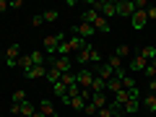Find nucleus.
Instances as JSON below:
<instances>
[{
	"label": "nucleus",
	"instance_id": "f257e3e1",
	"mask_svg": "<svg viewBox=\"0 0 156 117\" xmlns=\"http://www.w3.org/2000/svg\"><path fill=\"white\" fill-rule=\"evenodd\" d=\"M62 42H65V34H47V37L42 39V52H44V55H55Z\"/></svg>",
	"mask_w": 156,
	"mask_h": 117
},
{
	"label": "nucleus",
	"instance_id": "f03ea898",
	"mask_svg": "<svg viewBox=\"0 0 156 117\" xmlns=\"http://www.w3.org/2000/svg\"><path fill=\"white\" fill-rule=\"evenodd\" d=\"M91 8H94L96 13H101L107 21L117 16V8H115V3H112V0H99V3H91Z\"/></svg>",
	"mask_w": 156,
	"mask_h": 117
},
{
	"label": "nucleus",
	"instance_id": "7ed1b4c3",
	"mask_svg": "<svg viewBox=\"0 0 156 117\" xmlns=\"http://www.w3.org/2000/svg\"><path fill=\"white\" fill-rule=\"evenodd\" d=\"M76 83L81 91H91V83H94V70H76Z\"/></svg>",
	"mask_w": 156,
	"mask_h": 117
},
{
	"label": "nucleus",
	"instance_id": "20e7f679",
	"mask_svg": "<svg viewBox=\"0 0 156 117\" xmlns=\"http://www.w3.org/2000/svg\"><path fill=\"white\" fill-rule=\"evenodd\" d=\"M50 68H55V70H60V73H68V70L73 68V57L52 55V57H50Z\"/></svg>",
	"mask_w": 156,
	"mask_h": 117
},
{
	"label": "nucleus",
	"instance_id": "39448f33",
	"mask_svg": "<svg viewBox=\"0 0 156 117\" xmlns=\"http://www.w3.org/2000/svg\"><path fill=\"white\" fill-rule=\"evenodd\" d=\"M70 34H76V37H81V39H86V42H89L96 31H94V26H91V23L81 21V23H76V26H70Z\"/></svg>",
	"mask_w": 156,
	"mask_h": 117
},
{
	"label": "nucleus",
	"instance_id": "423d86ee",
	"mask_svg": "<svg viewBox=\"0 0 156 117\" xmlns=\"http://www.w3.org/2000/svg\"><path fill=\"white\" fill-rule=\"evenodd\" d=\"M115 8H117V16L120 18H130L135 13V3L133 0H120V3H115Z\"/></svg>",
	"mask_w": 156,
	"mask_h": 117
},
{
	"label": "nucleus",
	"instance_id": "0eeeda50",
	"mask_svg": "<svg viewBox=\"0 0 156 117\" xmlns=\"http://www.w3.org/2000/svg\"><path fill=\"white\" fill-rule=\"evenodd\" d=\"M18 57H21V47H18V44H11V47L5 50V65H8V68H16V65H18Z\"/></svg>",
	"mask_w": 156,
	"mask_h": 117
},
{
	"label": "nucleus",
	"instance_id": "6e6552de",
	"mask_svg": "<svg viewBox=\"0 0 156 117\" xmlns=\"http://www.w3.org/2000/svg\"><path fill=\"white\" fill-rule=\"evenodd\" d=\"M91 50H94V47L86 44L81 52H76V60H73V62H78V68H86V65H89V60H91Z\"/></svg>",
	"mask_w": 156,
	"mask_h": 117
},
{
	"label": "nucleus",
	"instance_id": "1a4fd4ad",
	"mask_svg": "<svg viewBox=\"0 0 156 117\" xmlns=\"http://www.w3.org/2000/svg\"><path fill=\"white\" fill-rule=\"evenodd\" d=\"M130 23H133V29H146V23H148L146 11H135L133 16H130Z\"/></svg>",
	"mask_w": 156,
	"mask_h": 117
},
{
	"label": "nucleus",
	"instance_id": "9d476101",
	"mask_svg": "<svg viewBox=\"0 0 156 117\" xmlns=\"http://www.w3.org/2000/svg\"><path fill=\"white\" fill-rule=\"evenodd\" d=\"M94 76H96V78H101V81H109V78H115V70H112L107 62H101V65L94 70Z\"/></svg>",
	"mask_w": 156,
	"mask_h": 117
},
{
	"label": "nucleus",
	"instance_id": "9b49d317",
	"mask_svg": "<svg viewBox=\"0 0 156 117\" xmlns=\"http://www.w3.org/2000/svg\"><path fill=\"white\" fill-rule=\"evenodd\" d=\"M39 112H42L44 117H57V109H55V104H52L50 99H42V101H39Z\"/></svg>",
	"mask_w": 156,
	"mask_h": 117
},
{
	"label": "nucleus",
	"instance_id": "f8f14e48",
	"mask_svg": "<svg viewBox=\"0 0 156 117\" xmlns=\"http://www.w3.org/2000/svg\"><path fill=\"white\" fill-rule=\"evenodd\" d=\"M94 31H99V34H109L112 31V26H109V21H107L104 16H96V21H94Z\"/></svg>",
	"mask_w": 156,
	"mask_h": 117
},
{
	"label": "nucleus",
	"instance_id": "ddd939ff",
	"mask_svg": "<svg viewBox=\"0 0 156 117\" xmlns=\"http://www.w3.org/2000/svg\"><path fill=\"white\" fill-rule=\"evenodd\" d=\"M23 76H26L29 81H37V78H44V76H47V68H44V65H34L31 70H26Z\"/></svg>",
	"mask_w": 156,
	"mask_h": 117
},
{
	"label": "nucleus",
	"instance_id": "4468645a",
	"mask_svg": "<svg viewBox=\"0 0 156 117\" xmlns=\"http://www.w3.org/2000/svg\"><path fill=\"white\" fill-rule=\"evenodd\" d=\"M68 44H70L73 52H81L86 44H89V42H86V39H81V37H76V34H70V37H68Z\"/></svg>",
	"mask_w": 156,
	"mask_h": 117
},
{
	"label": "nucleus",
	"instance_id": "2eb2a0df",
	"mask_svg": "<svg viewBox=\"0 0 156 117\" xmlns=\"http://www.w3.org/2000/svg\"><path fill=\"white\" fill-rule=\"evenodd\" d=\"M146 65H148V60H143L140 55H135L133 60H130V70H135V73H143Z\"/></svg>",
	"mask_w": 156,
	"mask_h": 117
},
{
	"label": "nucleus",
	"instance_id": "dca6fc26",
	"mask_svg": "<svg viewBox=\"0 0 156 117\" xmlns=\"http://www.w3.org/2000/svg\"><path fill=\"white\" fill-rule=\"evenodd\" d=\"M138 109H140V99H130V101H128V104H125L120 112H122V115H135Z\"/></svg>",
	"mask_w": 156,
	"mask_h": 117
},
{
	"label": "nucleus",
	"instance_id": "f3484780",
	"mask_svg": "<svg viewBox=\"0 0 156 117\" xmlns=\"http://www.w3.org/2000/svg\"><path fill=\"white\" fill-rule=\"evenodd\" d=\"M34 115H37V104L23 101V104H21V115H18V117H34Z\"/></svg>",
	"mask_w": 156,
	"mask_h": 117
},
{
	"label": "nucleus",
	"instance_id": "a211bd4d",
	"mask_svg": "<svg viewBox=\"0 0 156 117\" xmlns=\"http://www.w3.org/2000/svg\"><path fill=\"white\" fill-rule=\"evenodd\" d=\"M140 104H143L148 112H156V94H151V91H148V94L143 96V101H140Z\"/></svg>",
	"mask_w": 156,
	"mask_h": 117
},
{
	"label": "nucleus",
	"instance_id": "6ab92c4d",
	"mask_svg": "<svg viewBox=\"0 0 156 117\" xmlns=\"http://www.w3.org/2000/svg\"><path fill=\"white\" fill-rule=\"evenodd\" d=\"M60 83L65 86V89H68V86H73V83H76V70H68V73H62V76H60Z\"/></svg>",
	"mask_w": 156,
	"mask_h": 117
},
{
	"label": "nucleus",
	"instance_id": "aec40b11",
	"mask_svg": "<svg viewBox=\"0 0 156 117\" xmlns=\"http://www.w3.org/2000/svg\"><path fill=\"white\" fill-rule=\"evenodd\" d=\"M91 104H94L96 109H101V107L109 104V101H107V96H104V91H101V94H94V96H91Z\"/></svg>",
	"mask_w": 156,
	"mask_h": 117
},
{
	"label": "nucleus",
	"instance_id": "412c9836",
	"mask_svg": "<svg viewBox=\"0 0 156 117\" xmlns=\"http://www.w3.org/2000/svg\"><path fill=\"white\" fill-rule=\"evenodd\" d=\"M18 68H21L23 73H26V70H31V68H34V62H31V55H21V57H18Z\"/></svg>",
	"mask_w": 156,
	"mask_h": 117
},
{
	"label": "nucleus",
	"instance_id": "4be33fe9",
	"mask_svg": "<svg viewBox=\"0 0 156 117\" xmlns=\"http://www.w3.org/2000/svg\"><path fill=\"white\" fill-rule=\"evenodd\" d=\"M138 55L143 57V60H148V62H151V60L156 57V47H151V44H148V47H143V50H140Z\"/></svg>",
	"mask_w": 156,
	"mask_h": 117
},
{
	"label": "nucleus",
	"instance_id": "5701e85b",
	"mask_svg": "<svg viewBox=\"0 0 156 117\" xmlns=\"http://www.w3.org/2000/svg\"><path fill=\"white\" fill-rule=\"evenodd\" d=\"M107 91H122V81H120V78H109V81H107Z\"/></svg>",
	"mask_w": 156,
	"mask_h": 117
},
{
	"label": "nucleus",
	"instance_id": "b1692460",
	"mask_svg": "<svg viewBox=\"0 0 156 117\" xmlns=\"http://www.w3.org/2000/svg\"><path fill=\"white\" fill-rule=\"evenodd\" d=\"M60 76H62L60 70H55V68H47V76H44V78H47V81H50L52 86H55L57 81H60Z\"/></svg>",
	"mask_w": 156,
	"mask_h": 117
},
{
	"label": "nucleus",
	"instance_id": "393cba45",
	"mask_svg": "<svg viewBox=\"0 0 156 117\" xmlns=\"http://www.w3.org/2000/svg\"><path fill=\"white\" fill-rule=\"evenodd\" d=\"M96 16H99V13H96L94 8H86V11H83V18H81V21H86V23H91V26H94Z\"/></svg>",
	"mask_w": 156,
	"mask_h": 117
},
{
	"label": "nucleus",
	"instance_id": "a878e982",
	"mask_svg": "<svg viewBox=\"0 0 156 117\" xmlns=\"http://www.w3.org/2000/svg\"><path fill=\"white\" fill-rule=\"evenodd\" d=\"M29 55H31L34 65H44V52H42V50H34V52H29Z\"/></svg>",
	"mask_w": 156,
	"mask_h": 117
},
{
	"label": "nucleus",
	"instance_id": "bb28decb",
	"mask_svg": "<svg viewBox=\"0 0 156 117\" xmlns=\"http://www.w3.org/2000/svg\"><path fill=\"white\" fill-rule=\"evenodd\" d=\"M115 107H112V101H109V104H107V107H101V109L99 112H96V117H112V115H115Z\"/></svg>",
	"mask_w": 156,
	"mask_h": 117
},
{
	"label": "nucleus",
	"instance_id": "cd10ccee",
	"mask_svg": "<svg viewBox=\"0 0 156 117\" xmlns=\"http://www.w3.org/2000/svg\"><path fill=\"white\" fill-rule=\"evenodd\" d=\"M107 65H109L112 70H122V60H120V57H117V55H112L109 60H107Z\"/></svg>",
	"mask_w": 156,
	"mask_h": 117
},
{
	"label": "nucleus",
	"instance_id": "c85d7f7f",
	"mask_svg": "<svg viewBox=\"0 0 156 117\" xmlns=\"http://www.w3.org/2000/svg\"><path fill=\"white\" fill-rule=\"evenodd\" d=\"M68 107H73V109H78V112H83L86 101H83V96H76V99H70V104H68Z\"/></svg>",
	"mask_w": 156,
	"mask_h": 117
},
{
	"label": "nucleus",
	"instance_id": "c756f323",
	"mask_svg": "<svg viewBox=\"0 0 156 117\" xmlns=\"http://www.w3.org/2000/svg\"><path fill=\"white\" fill-rule=\"evenodd\" d=\"M23 101H29V99H26V91L16 89V91H13V104H23Z\"/></svg>",
	"mask_w": 156,
	"mask_h": 117
},
{
	"label": "nucleus",
	"instance_id": "7c9ffc66",
	"mask_svg": "<svg viewBox=\"0 0 156 117\" xmlns=\"http://www.w3.org/2000/svg\"><path fill=\"white\" fill-rule=\"evenodd\" d=\"M115 55L120 57V60H125V57L130 55V47H128V44H117V50H115Z\"/></svg>",
	"mask_w": 156,
	"mask_h": 117
},
{
	"label": "nucleus",
	"instance_id": "2f4dec72",
	"mask_svg": "<svg viewBox=\"0 0 156 117\" xmlns=\"http://www.w3.org/2000/svg\"><path fill=\"white\" fill-rule=\"evenodd\" d=\"M52 91H55V94H57V99H65V94H68V89H65V86L60 83V81H57V83L52 86Z\"/></svg>",
	"mask_w": 156,
	"mask_h": 117
},
{
	"label": "nucleus",
	"instance_id": "473e14b6",
	"mask_svg": "<svg viewBox=\"0 0 156 117\" xmlns=\"http://www.w3.org/2000/svg\"><path fill=\"white\" fill-rule=\"evenodd\" d=\"M42 18H44V23H55L57 21V11H44Z\"/></svg>",
	"mask_w": 156,
	"mask_h": 117
},
{
	"label": "nucleus",
	"instance_id": "72a5a7b5",
	"mask_svg": "<svg viewBox=\"0 0 156 117\" xmlns=\"http://www.w3.org/2000/svg\"><path fill=\"white\" fill-rule=\"evenodd\" d=\"M122 89H125V91L135 89V81H133V76H125V78H122Z\"/></svg>",
	"mask_w": 156,
	"mask_h": 117
},
{
	"label": "nucleus",
	"instance_id": "f704fd0d",
	"mask_svg": "<svg viewBox=\"0 0 156 117\" xmlns=\"http://www.w3.org/2000/svg\"><path fill=\"white\" fill-rule=\"evenodd\" d=\"M89 62H94V65L99 68V65H101V52H99V50H91V60H89Z\"/></svg>",
	"mask_w": 156,
	"mask_h": 117
},
{
	"label": "nucleus",
	"instance_id": "c9c22d12",
	"mask_svg": "<svg viewBox=\"0 0 156 117\" xmlns=\"http://www.w3.org/2000/svg\"><path fill=\"white\" fill-rule=\"evenodd\" d=\"M96 112H99V109H96V107L91 104V101H86V107H83V115H89V117H96Z\"/></svg>",
	"mask_w": 156,
	"mask_h": 117
},
{
	"label": "nucleus",
	"instance_id": "e433bc0d",
	"mask_svg": "<svg viewBox=\"0 0 156 117\" xmlns=\"http://www.w3.org/2000/svg\"><path fill=\"white\" fill-rule=\"evenodd\" d=\"M143 73H146V76H148V81H151V78H156V65H151V62H148Z\"/></svg>",
	"mask_w": 156,
	"mask_h": 117
},
{
	"label": "nucleus",
	"instance_id": "4c0bfd02",
	"mask_svg": "<svg viewBox=\"0 0 156 117\" xmlns=\"http://www.w3.org/2000/svg\"><path fill=\"white\" fill-rule=\"evenodd\" d=\"M146 16H148V21H156V5H148V8H146Z\"/></svg>",
	"mask_w": 156,
	"mask_h": 117
},
{
	"label": "nucleus",
	"instance_id": "58836bf2",
	"mask_svg": "<svg viewBox=\"0 0 156 117\" xmlns=\"http://www.w3.org/2000/svg\"><path fill=\"white\" fill-rule=\"evenodd\" d=\"M31 23H34V26H42V23H44V18H42V13H37V16L31 18Z\"/></svg>",
	"mask_w": 156,
	"mask_h": 117
},
{
	"label": "nucleus",
	"instance_id": "ea45409f",
	"mask_svg": "<svg viewBox=\"0 0 156 117\" xmlns=\"http://www.w3.org/2000/svg\"><path fill=\"white\" fill-rule=\"evenodd\" d=\"M8 8H11V3H8V0H0V13L8 11Z\"/></svg>",
	"mask_w": 156,
	"mask_h": 117
},
{
	"label": "nucleus",
	"instance_id": "a19ab883",
	"mask_svg": "<svg viewBox=\"0 0 156 117\" xmlns=\"http://www.w3.org/2000/svg\"><path fill=\"white\" fill-rule=\"evenodd\" d=\"M112 117H125V115H122V112H115V115H112Z\"/></svg>",
	"mask_w": 156,
	"mask_h": 117
},
{
	"label": "nucleus",
	"instance_id": "79ce46f5",
	"mask_svg": "<svg viewBox=\"0 0 156 117\" xmlns=\"http://www.w3.org/2000/svg\"><path fill=\"white\" fill-rule=\"evenodd\" d=\"M34 117H44V115H42V112H37V115H34Z\"/></svg>",
	"mask_w": 156,
	"mask_h": 117
},
{
	"label": "nucleus",
	"instance_id": "37998d69",
	"mask_svg": "<svg viewBox=\"0 0 156 117\" xmlns=\"http://www.w3.org/2000/svg\"><path fill=\"white\" fill-rule=\"evenodd\" d=\"M151 65H156V57H154V60H151Z\"/></svg>",
	"mask_w": 156,
	"mask_h": 117
}]
</instances>
